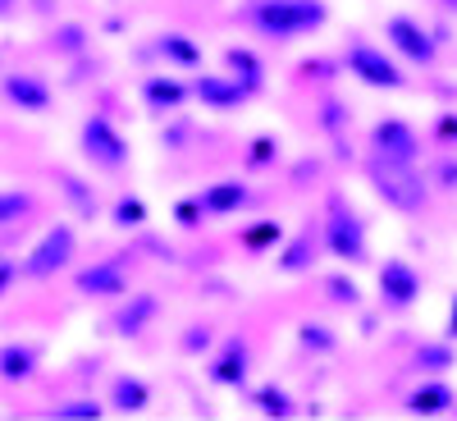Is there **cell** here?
Segmentation results:
<instances>
[{"label":"cell","mask_w":457,"mask_h":421,"mask_svg":"<svg viewBox=\"0 0 457 421\" xmlns=\"http://www.w3.org/2000/svg\"><path fill=\"white\" fill-rule=\"evenodd\" d=\"M247 28L261 37V42L288 46L297 37H312L329 23V5L325 0H256L247 5Z\"/></svg>","instance_id":"obj_1"},{"label":"cell","mask_w":457,"mask_h":421,"mask_svg":"<svg viewBox=\"0 0 457 421\" xmlns=\"http://www.w3.org/2000/svg\"><path fill=\"white\" fill-rule=\"evenodd\" d=\"M366 183L375 188V198L398 215H426L430 211L435 183L421 174V165H398V161H385V156H370Z\"/></svg>","instance_id":"obj_2"},{"label":"cell","mask_w":457,"mask_h":421,"mask_svg":"<svg viewBox=\"0 0 457 421\" xmlns=\"http://www.w3.org/2000/svg\"><path fill=\"white\" fill-rule=\"evenodd\" d=\"M343 69H348L361 88H375V92H403L407 88L403 60L385 46H375L370 37H348V46H343Z\"/></svg>","instance_id":"obj_3"},{"label":"cell","mask_w":457,"mask_h":421,"mask_svg":"<svg viewBox=\"0 0 457 421\" xmlns=\"http://www.w3.org/2000/svg\"><path fill=\"white\" fill-rule=\"evenodd\" d=\"M325 229V252L343 265H366L370 261V239H366V220L343 202V198H329V211L320 220Z\"/></svg>","instance_id":"obj_4"},{"label":"cell","mask_w":457,"mask_h":421,"mask_svg":"<svg viewBox=\"0 0 457 421\" xmlns=\"http://www.w3.org/2000/svg\"><path fill=\"white\" fill-rule=\"evenodd\" d=\"M79 151H83V161L101 174H120L129 165V138L114 129L110 114H87V120L79 124Z\"/></svg>","instance_id":"obj_5"},{"label":"cell","mask_w":457,"mask_h":421,"mask_svg":"<svg viewBox=\"0 0 457 421\" xmlns=\"http://www.w3.org/2000/svg\"><path fill=\"white\" fill-rule=\"evenodd\" d=\"M73 257H79V234H73V224L55 220L42 229V239H37L23 257V280H51L60 271H69Z\"/></svg>","instance_id":"obj_6"},{"label":"cell","mask_w":457,"mask_h":421,"mask_svg":"<svg viewBox=\"0 0 457 421\" xmlns=\"http://www.w3.org/2000/svg\"><path fill=\"white\" fill-rule=\"evenodd\" d=\"M375 293H379V307L385 312H411L426 293V280L407 257H385L375 271Z\"/></svg>","instance_id":"obj_7"},{"label":"cell","mask_w":457,"mask_h":421,"mask_svg":"<svg viewBox=\"0 0 457 421\" xmlns=\"http://www.w3.org/2000/svg\"><path fill=\"white\" fill-rule=\"evenodd\" d=\"M73 289H79L83 298H96V302L124 298V293L133 289V257H129V252H114V257H105V261L83 265V271H73Z\"/></svg>","instance_id":"obj_8"},{"label":"cell","mask_w":457,"mask_h":421,"mask_svg":"<svg viewBox=\"0 0 457 421\" xmlns=\"http://www.w3.org/2000/svg\"><path fill=\"white\" fill-rule=\"evenodd\" d=\"M370 156H385V161H398V165H421L426 161V142L407 120L385 114V120L370 124Z\"/></svg>","instance_id":"obj_9"},{"label":"cell","mask_w":457,"mask_h":421,"mask_svg":"<svg viewBox=\"0 0 457 421\" xmlns=\"http://www.w3.org/2000/svg\"><path fill=\"white\" fill-rule=\"evenodd\" d=\"M385 42L398 60H407L416 69H435V60H439V42L421 28V19H411V14H394L385 23Z\"/></svg>","instance_id":"obj_10"},{"label":"cell","mask_w":457,"mask_h":421,"mask_svg":"<svg viewBox=\"0 0 457 421\" xmlns=\"http://www.w3.org/2000/svg\"><path fill=\"white\" fill-rule=\"evenodd\" d=\"M0 101L19 114H51L55 110V92L37 69H10L0 73Z\"/></svg>","instance_id":"obj_11"},{"label":"cell","mask_w":457,"mask_h":421,"mask_svg":"<svg viewBox=\"0 0 457 421\" xmlns=\"http://www.w3.org/2000/svg\"><path fill=\"white\" fill-rule=\"evenodd\" d=\"M161 293H151V289H142V293H124L120 298V307L110 312V330L120 334V339H142L151 325L161 321Z\"/></svg>","instance_id":"obj_12"},{"label":"cell","mask_w":457,"mask_h":421,"mask_svg":"<svg viewBox=\"0 0 457 421\" xmlns=\"http://www.w3.org/2000/svg\"><path fill=\"white\" fill-rule=\"evenodd\" d=\"M247 371H252V343L243 334H228L224 339V349L211 358L206 375L215 380L220 390H243L247 385Z\"/></svg>","instance_id":"obj_13"},{"label":"cell","mask_w":457,"mask_h":421,"mask_svg":"<svg viewBox=\"0 0 457 421\" xmlns=\"http://www.w3.org/2000/svg\"><path fill=\"white\" fill-rule=\"evenodd\" d=\"M193 101H202L206 110L224 114V110H238L252 101V88H243L234 73H197L193 79Z\"/></svg>","instance_id":"obj_14"},{"label":"cell","mask_w":457,"mask_h":421,"mask_svg":"<svg viewBox=\"0 0 457 421\" xmlns=\"http://www.w3.org/2000/svg\"><path fill=\"white\" fill-rule=\"evenodd\" d=\"M142 105L151 110V114H179L187 101H193V83H183V79H174V73H146L142 79Z\"/></svg>","instance_id":"obj_15"},{"label":"cell","mask_w":457,"mask_h":421,"mask_svg":"<svg viewBox=\"0 0 457 421\" xmlns=\"http://www.w3.org/2000/svg\"><path fill=\"white\" fill-rule=\"evenodd\" d=\"M320 252H325V229H320V220H307V224L293 234V243L279 252L275 265H279L284 275H302V271H312V265H316Z\"/></svg>","instance_id":"obj_16"},{"label":"cell","mask_w":457,"mask_h":421,"mask_svg":"<svg viewBox=\"0 0 457 421\" xmlns=\"http://www.w3.org/2000/svg\"><path fill=\"white\" fill-rule=\"evenodd\" d=\"M37 371H42V343H32V339L0 343V380L5 385H28Z\"/></svg>","instance_id":"obj_17"},{"label":"cell","mask_w":457,"mask_h":421,"mask_svg":"<svg viewBox=\"0 0 457 421\" xmlns=\"http://www.w3.org/2000/svg\"><path fill=\"white\" fill-rule=\"evenodd\" d=\"M105 408L120 412V417H142L151 408V385L142 375H133V371H120L110 380V390H105Z\"/></svg>","instance_id":"obj_18"},{"label":"cell","mask_w":457,"mask_h":421,"mask_svg":"<svg viewBox=\"0 0 457 421\" xmlns=\"http://www.w3.org/2000/svg\"><path fill=\"white\" fill-rule=\"evenodd\" d=\"M197 198H202L206 215L215 220V215H238V211H247V206H252V188H247L243 179H215V183L202 188Z\"/></svg>","instance_id":"obj_19"},{"label":"cell","mask_w":457,"mask_h":421,"mask_svg":"<svg viewBox=\"0 0 457 421\" xmlns=\"http://www.w3.org/2000/svg\"><path fill=\"white\" fill-rule=\"evenodd\" d=\"M453 403H457V394H453V385L448 380H421L411 394H407V417H444V412H453Z\"/></svg>","instance_id":"obj_20"},{"label":"cell","mask_w":457,"mask_h":421,"mask_svg":"<svg viewBox=\"0 0 457 421\" xmlns=\"http://www.w3.org/2000/svg\"><path fill=\"white\" fill-rule=\"evenodd\" d=\"M156 55L165 64H179V69H202V60H206L202 42H193L187 32H161L156 37Z\"/></svg>","instance_id":"obj_21"},{"label":"cell","mask_w":457,"mask_h":421,"mask_svg":"<svg viewBox=\"0 0 457 421\" xmlns=\"http://www.w3.org/2000/svg\"><path fill=\"white\" fill-rule=\"evenodd\" d=\"M42 211V198L32 188H0V229H19Z\"/></svg>","instance_id":"obj_22"},{"label":"cell","mask_w":457,"mask_h":421,"mask_svg":"<svg viewBox=\"0 0 457 421\" xmlns=\"http://www.w3.org/2000/svg\"><path fill=\"white\" fill-rule=\"evenodd\" d=\"M224 64H228V73H234L243 88H252V97L265 92V64H261L256 51H247V46H228V51H224Z\"/></svg>","instance_id":"obj_23"},{"label":"cell","mask_w":457,"mask_h":421,"mask_svg":"<svg viewBox=\"0 0 457 421\" xmlns=\"http://www.w3.org/2000/svg\"><path fill=\"white\" fill-rule=\"evenodd\" d=\"M55 183H60V193H64V202H73V211H79L83 220H96L101 202H96V193H92V188H87V179H79V174H69V170H55Z\"/></svg>","instance_id":"obj_24"},{"label":"cell","mask_w":457,"mask_h":421,"mask_svg":"<svg viewBox=\"0 0 457 421\" xmlns=\"http://www.w3.org/2000/svg\"><path fill=\"white\" fill-rule=\"evenodd\" d=\"M252 408L261 412V417H279V421H288L293 412H297V403L288 399V390L284 385H261V390H252Z\"/></svg>","instance_id":"obj_25"},{"label":"cell","mask_w":457,"mask_h":421,"mask_svg":"<svg viewBox=\"0 0 457 421\" xmlns=\"http://www.w3.org/2000/svg\"><path fill=\"white\" fill-rule=\"evenodd\" d=\"M110 224L114 229H142L146 224V202L137 193H120L110 206Z\"/></svg>","instance_id":"obj_26"},{"label":"cell","mask_w":457,"mask_h":421,"mask_svg":"<svg viewBox=\"0 0 457 421\" xmlns=\"http://www.w3.org/2000/svg\"><path fill=\"white\" fill-rule=\"evenodd\" d=\"M279 239H284L279 220H256L252 229H243V234H238V243H243L247 252H270V248H275Z\"/></svg>","instance_id":"obj_27"},{"label":"cell","mask_w":457,"mask_h":421,"mask_svg":"<svg viewBox=\"0 0 457 421\" xmlns=\"http://www.w3.org/2000/svg\"><path fill=\"white\" fill-rule=\"evenodd\" d=\"M51 412H55V417H64V421H101L110 408H105L101 399H87V394H83V399H60Z\"/></svg>","instance_id":"obj_28"},{"label":"cell","mask_w":457,"mask_h":421,"mask_svg":"<svg viewBox=\"0 0 457 421\" xmlns=\"http://www.w3.org/2000/svg\"><path fill=\"white\" fill-rule=\"evenodd\" d=\"M302 349L307 353H334L338 349V339H334V330H325V325H316V321H302Z\"/></svg>","instance_id":"obj_29"},{"label":"cell","mask_w":457,"mask_h":421,"mask_svg":"<svg viewBox=\"0 0 457 421\" xmlns=\"http://www.w3.org/2000/svg\"><path fill=\"white\" fill-rule=\"evenodd\" d=\"M453 366V349L448 343H426L421 353H416V371H426V375H439Z\"/></svg>","instance_id":"obj_30"},{"label":"cell","mask_w":457,"mask_h":421,"mask_svg":"<svg viewBox=\"0 0 457 421\" xmlns=\"http://www.w3.org/2000/svg\"><path fill=\"white\" fill-rule=\"evenodd\" d=\"M279 161V142L275 138H252L247 147V170H265V165H275Z\"/></svg>","instance_id":"obj_31"},{"label":"cell","mask_w":457,"mask_h":421,"mask_svg":"<svg viewBox=\"0 0 457 421\" xmlns=\"http://www.w3.org/2000/svg\"><path fill=\"white\" fill-rule=\"evenodd\" d=\"M87 46V32L83 28H60V32H51V51H60V55H79Z\"/></svg>","instance_id":"obj_32"},{"label":"cell","mask_w":457,"mask_h":421,"mask_svg":"<svg viewBox=\"0 0 457 421\" xmlns=\"http://www.w3.org/2000/svg\"><path fill=\"white\" fill-rule=\"evenodd\" d=\"M430 183L439 188V193H457V156H439V161H435Z\"/></svg>","instance_id":"obj_33"},{"label":"cell","mask_w":457,"mask_h":421,"mask_svg":"<svg viewBox=\"0 0 457 421\" xmlns=\"http://www.w3.org/2000/svg\"><path fill=\"white\" fill-rule=\"evenodd\" d=\"M174 220H179L183 229H197V224L206 220V206H202V198H183V202L174 206Z\"/></svg>","instance_id":"obj_34"},{"label":"cell","mask_w":457,"mask_h":421,"mask_svg":"<svg viewBox=\"0 0 457 421\" xmlns=\"http://www.w3.org/2000/svg\"><path fill=\"white\" fill-rule=\"evenodd\" d=\"M329 293H334V302H343V307H357V302H361V289L353 280H343V275L329 280Z\"/></svg>","instance_id":"obj_35"},{"label":"cell","mask_w":457,"mask_h":421,"mask_svg":"<svg viewBox=\"0 0 457 421\" xmlns=\"http://www.w3.org/2000/svg\"><path fill=\"white\" fill-rule=\"evenodd\" d=\"M19 275H23V261H14V257L0 252V298H5V293L19 284Z\"/></svg>","instance_id":"obj_36"},{"label":"cell","mask_w":457,"mask_h":421,"mask_svg":"<svg viewBox=\"0 0 457 421\" xmlns=\"http://www.w3.org/2000/svg\"><path fill=\"white\" fill-rule=\"evenodd\" d=\"M202 349H211V325H193V330H187L183 334V353H202Z\"/></svg>","instance_id":"obj_37"},{"label":"cell","mask_w":457,"mask_h":421,"mask_svg":"<svg viewBox=\"0 0 457 421\" xmlns=\"http://www.w3.org/2000/svg\"><path fill=\"white\" fill-rule=\"evenodd\" d=\"M453 343H457V289H453V298H448V330H444Z\"/></svg>","instance_id":"obj_38"},{"label":"cell","mask_w":457,"mask_h":421,"mask_svg":"<svg viewBox=\"0 0 457 421\" xmlns=\"http://www.w3.org/2000/svg\"><path fill=\"white\" fill-rule=\"evenodd\" d=\"M10 5H19V0H0V10H10Z\"/></svg>","instance_id":"obj_39"}]
</instances>
